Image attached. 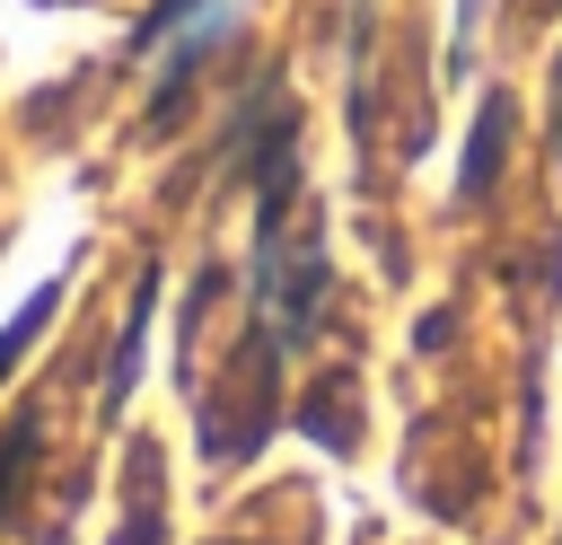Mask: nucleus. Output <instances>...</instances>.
<instances>
[{
    "label": "nucleus",
    "mask_w": 562,
    "mask_h": 545,
    "mask_svg": "<svg viewBox=\"0 0 562 545\" xmlns=\"http://www.w3.org/2000/svg\"><path fill=\"white\" fill-rule=\"evenodd\" d=\"M132 483H140V510H132V527H123V545H158V510H149V492H158V457H149V448L132 457Z\"/></svg>",
    "instance_id": "3"
},
{
    "label": "nucleus",
    "mask_w": 562,
    "mask_h": 545,
    "mask_svg": "<svg viewBox=\"0 0 562 545\" xmlns=\"http://www.w3.org/2000/svg\"><path fill=\"white\" fill-rule=\"evenodd\" d=\"M553 167H562V62H553Z\"/></svg>",
    "instance_id": "6"
},
{
    "label": "nucleus",
    "mask_w": 562,
    "mask_h": 545,
    "mask_svg": "<svg viewBox=\"0 0 562 545\" xmlns=\"http://www.w3.org/2000/svg\"><path fill=\"white\" fill-rule=\"evenodd\" d=\"M501 132H509V105L492 97L483 123H474V149H465V185H457V202H483V185H492V167H501Z\"/></svg>",
    "instance_id": "1"
},
{
    "label": "nucleus",
    "mask_w": 562,
    "mask_h": 545,
    "mask_svg": "<svg viewBox=\"0 0 562 545\" xmlns=\"http://www.w3.org/2000/svg\"><path fill=\"white\" fill-rule=\"evenodd\" d=\"M26 448H35V422H18V431L0 440V510H9V492H18V466H26Z\"/></svg>",
    "instance_id": "4"
},
{
    "label": "nucleus",
    "mask_w": 562,
    "mask_h": 545,
    "mask_svg": "<svg viewBox=\"0 0 562 545\" xmlns=\"http://www.w3.org/2000/svg\"><path fill=\"white\" fill-rule=\"evenodd\" d=\"M53 299H61V281H44V290H35V299H26V308H18V325H9V334H0V369H9V360H18V352H26V343H35V334H44V316H53Z\"/></svg>",
    "instance_id": "2"
},
{
    "label": "nucleus",
    "mask_w": 562,
    "mask_h": 545,
    "mask_svg": "<svg viewBox=\"0 0 562 545\" xmlns=\"http://www.w3.org/2000/svg\"><path fill=\"white\" fill-rule=\"evenodd\" d=\"M193 9H202V0H158V9H149V26H140V44H167V35H176Z\"/></svg>",
    "instance_id": "5"
}]
</instances>
